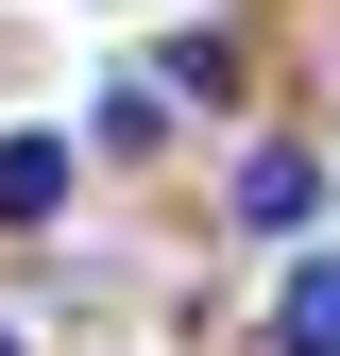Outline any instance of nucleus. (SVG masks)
Instances as JSON below:
<instances>
[{"instance_id":"1","label":"nucleus","mask_w":340,"mask_h":356,"mask_svg":"<svg viewBox=\"0 0 340 356\" xmlns=\"http://www.w3.org/2000/svg\"><path fill=\"white\" fill-rule=\"evenodd\" d=\"M68 204V136H0V220H52Z\"/></svg>"},{"instance_id":"2","label":"nucleus","mask_w":340,"mask_h":356,"mask_svg":"<svg viewBox=\"0 0 340 356\" xmlns=\"http://www.w3.org/2000/svg\"><path fill=\"white\" fill-rule=\"evenodd\" d=\"M272 339H289V356H340V254H307V272H289V305H272Z\"/></svg>"},{"instance_id":"3","label":"nucleus","mask_w":340,"mask_h":356,"mask_svg":"<svg viewBox=\"0 0 340 356\" xmlns=\"http://www.w3.org/2000/svg\"><path fill=\"white\" fill-rule=\"evenodd\" d=\"M307 204H323L307 153H238V220H307Z\"/></svg>"},{"instance_id":"4","label":"nucleus","mask_w":340,"mask_h":356,"mask_svg":"<svg viewBox=\"0 0 340 356\" xmlns=\"http://www.w3.org/2000/svg\"><path fill=\"white\" fill-rule=\"evenodd\" d=\"M153 136H170V85H153V68L102 85V153H153Z\"/></svg>"},{"instance_id":"5","label":"nucleus","mask_w":340,"mask_h":356,"mask_svg":"<svg viewBox=\"0 0 340 356\" xmlns=\"http://www.w3.org/2000/svg\"><path fill=\"white\" fill-rule=\"evenodd\" d=\"M0 356H17V339H0Z\"/></svg>"}]
</instances>
